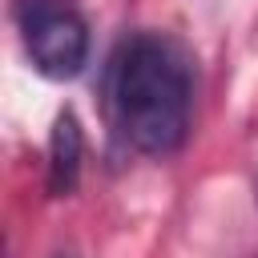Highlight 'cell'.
Listing matches in <instances>:
<instances>
[{
    "mask_svg": "<svg viewBox=\"0 0 258 258\" xmlns=\"http://www.w3.org/2000/svg\"><path fill=\"white\" fill-rule=\"evenodd\" d=\"M105 101L117 133L137 153H177L194 109V73L185 48L157 32H133L109 60Z\"/></svg>",
    "mask_w": 258,
    "mask_h": 258,
    "instance_id": "obj_1",
    "label": "cell"
},
{
    "mask_svg": "<svg viewBox=\"0 0 258 258\" xmlns=\"http://www.w3.org/2000/svg\"><path fill=\"white\" fill-rule=\"evenodd\" d=\"M81 161H85V129L73 109H60L52 121V137H48V194L52 198L77 194Z\"/></svg>",
    "mask_w": 258,
    "mask_h": 258,
    "instance_id": "obj_3",
    "label": "cell"
},
{
    "mask_svg": "<svg viewBox=\"0 0 258 258\" xmlns=\"http://www.w3.org/2000/svg\"><path fill=\"white\" fill-rule=\"evenodd\" d=\"M24 48L36 73L52 81H69L89 60V24L64 0H24L20 8Z\"/></svg>",
    "mask_w": 258,
    "mask_h": 258,
    "instance_id": "obj_2",
    "label": "cell"
}]
</instances>
